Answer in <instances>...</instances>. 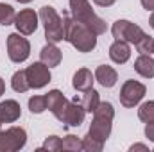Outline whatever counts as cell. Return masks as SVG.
Listing matches in <instances>:
<instances>
[{"mask_svg": "<svg viewBox=\"0 0 154 152\" xmlns=\"http://www.w3.org/2000/svg\"><path fill=\"white\" fill-rule=\"evenodd\" d=\"M138 118L143 123H154V100H147L138 108Z\"/></svg>", "mask_w": 154, "mask_h": 152, "instance_id": "obj_21", "label": "cell"}, {"mask_svg": "<svg viewBox=\"0 0 154 152\" xmlns=\"http://www.w3.org/2000/svg\"><path fill=\"white\" fill-rule=\"evenodd\" d=\"M25 72H27V79H29L31 88H34V90H39L50 82V68L47 65H43L41 61L27 66Z\"/></svg>", "mask_w": 154, "mask_h": 152, "instance_id": "obj_10", "label": "cell"}, {"mask_svg": "<svg viewBox=\"0 0 154 152\" xmlns=\"http://www.w3.org/2000/svg\"><path fill=\"white\" fill-rule=\"evenodd\" d=\"M29 109L31 113L39 114L43 111H47V97L45 95H34L29 99Z\"/></svg>", "mask_w": 154, "mask_h": 152, "instance_id": "obj_23", "label": "cell"}, {"mask_svg": "<svg viewBox=\"0 0 154 152\" xmlns=\"http://www.w3.org/2000/svg\"><path fill=\"white\" fill-rule=\"evenodd\" d=\"M140 2H142L143 9H147V11H154V0H140Z\"/></svg>", "mask_w": 154, "mask_h": 152, "instance_id": "obj_31", "label": "cell"}, {"mask_svg": "<svg viewBox=\"0 0 154 152\" xmlns=\"http://www.w3.org/2000/svg\"><path fill=\"white\" fill-rule=\"evenodd\" d=\"M63 150H68V152H79L82 150V141L74 136V134H68V136H65L63 140Z\"/></svg>", "mask_w": 154, "mask_h": 152, "instance_id": "obj_25", "label": "cell"}, {"mask_svg": "<svg viewBox=\"0 0 154 152\" xmlns=\"http://www.w3.org/2000/svg\"><path fill=\"white\" fill-rule=\"evenodd\" d=\"M145 136L154 141V123H145Z\"/></svg>", "mask_w": 154, "mask_h": 152, "instance_id": "obj_28", "label": "cell"}, {"mask_svg": "<svg viewBox=\"0 0 154 152\" xmlns=\"http://www.w3.org/2000/svg\"><path fill=\"white\" fill-rule=\"evenodd\" d=\"M16 18V13L13 9V5L9 4H0V25H13Z\"/></svg>", "mask_w": 154, "mask_h": 152, "instance_id": "obj_22", "label": "cell"}, {"mask_svg": "<svg viewBox=\"0 0 154 152\" xmlns=\"http://www.w3.org/2000/svg\"><path fill=\"white\" fill-rule=\"evenodd\" d=\"M39 22L43 23L47 43H59L65 39V22L52 5H43L39 9Z\"/></svg>", "mask_w": 154, "mask_h": 152, "instance_id": "obj_4", "label": "cell"}, {"mask_svg": "<svg viewBox=\"0 0 154 152\" xmlns=\"http://www.w3.org/2000/svg\"><path fill=\"white\" fill-rule=\"evenodd\" d=\"M4 91H5V82H4V79L0 77V97L4 95Z\"/></svg>", "mask_w": 154, "mask_h": 152, "instance_id": "obj_32", "label": "cell"}, {"mask_svg": "<svg viewBox=\"0 0 154 152\" xmlns=\"http://www.w3.org/2000/svg\"><path fill=\"white\" fill-rule=\"evenodd\" d=\"M95 81H99L104 88H113L118 81V74L113 66H108V65H100L97 70H95Z\"/></svg>", "mask_w": 154, "mask_h": 152, "instance_id": "obj_17", "label": "cell"}, {"mask_svg": "<svg viewBox=\"0 0 154 152\" xmlns=\"http://www.w3.org/2000/svg\"><path fill=\"white\" fill-rule=\"evenodd\" d=\"M74 100H79V102H81V106L84 108V111H86V113H93V111L97 109L99 102H100V99H99V91H97V90H93V88H90V90L82 91V97H81V99H77V97H75Z\"/></svg>", "mask_w": 154, "mask_h": 152, "instance_id": "obj_19", "label": "cell"}, {"mask_svg": "<svg viewBox=\"0 0 154 152\" xmlns=\"http://www.w3.org/2000/svg\"><path fill=\"white\" fill-rule=\"evenodd\" d=\"M45 97H47V109L61 122L70 100H66V97H65L59 90H50Z\"/></svg>", "mask_w": 154, "mask_h": 152, "instance_id": "obj_11", "label": "cell"}, {"mask_svg": "<svg viewBox=\"0 0 154 152\" xmlns=\"http://www.w3.org/2000/svg\"><path fill=\"white\" fill-rule=\"evenodd\" d=\"M113 118H115V109L111 102H99L97 109L93 111V122L90 125L88 134L97 138L99 141H104L109 138L111 134V127H113Z\"/></svg>", "mask_w": 154, "mask_h": 152, "instance_id": "obj_2", "label": "cell"}, {"mask_svg": "<svg viewBox=\"0 0 154 152\" xmlns=\"http://www.w3.org/2000/svg\"><path fill=\"white\" fill-rule=\"evenodd\" d=\"M134 47H136V50H138L140 54H152L154 52V38L149 36V34H145Z\"/></svg>", "mask_w": 154, "mask_h": 152, "instance_id": "obj_27", "label": "cell"}, {"mask_svg": "<svg viewBox=\"0 0 154 152\" xmlns=\"http://www.w3.org/2000/svg\"><path fill=\"white\" fill-rule=\"evenodd\" d=\"M145 93H147L145 84H142V82H138L134 79H129L120 88V95H118L120 97V104L124 108L131 109V108H134V106H138L142 102V99L145 97Z\"/></svg>", "mask_w": 154, "mask_h": 152, "instance_id": "obj_5", "label": "cell"}, {"mask_svg": "<svg viewBox=\"0 0 154 152\" xmlns=\"http://www.w3.org/2000/svg\"><path fill=\"white\" fill-rule=\"evenodd\" d=\"M129 150L131 152H134V150H149V147H147V145H143V143H134V145H131V147H129Z\"/></svg>", "mask_w": 154, "mask_h": 152, "instance_id": "obj_30", "label": "cell"}, {"mask_svg": "<svg viewBox=\"0 0 154 152\" xmlns=\"http://www.w3.org/2000/svg\"><path fill=\"white\" fill-rule=\"evenodd\" d=\"M7 56L16 65L27 61V57L31 56V43H29V39L23 38V34H20V32L9 34L7 36Z\"/></svg>", "mask_w": 154, "mask_h": 152, "instance_id": "obj_7", "label": "cell"}, {"mask_svg": "<svg viewBox=\"0 0 154 152\" xmlns=\"http://www.w3.org/2000/svg\"><path fill=\"white\" fill-rule=\"evenodd\" d=\"M63 59V52L56 47V43H47L41 52H39V61L43 65H47L48 68H54V66H59Z\"/></svg>", "mask_w": 154, "mask_h": 152, "instance_id": "obj_14", "label": "cell"}, {"mask_svg": "<svg viewBox=\"0 0 154 152\" xmlns=\"http://www.w3.org/2000/svg\"><path fill=\"white\" fill-rule=\"evenodd\" d=\"M70 13H72L74 20L84 23L86 27H90L97 36H100V34H104L108 31L106 22L93 13L88 0H70Z\"/></svg>", "mask_w": 154, "mask_h": 152, "instance_id": "obj_3", "label": "cell"}, {"mask_svg": "<svg viewBox=\"0 0 154 152\" xmlns=\"http://www.w3.org/2000/svg\"><path fill=\"white\" fill-rule=\"evenodd\" d=\"M149 25L154 29V11H152V14H151V18H149Z\"/></svg>", "mask_w": 154, "mask_h": 152, "instance_id": "obj_33", "label": "cell"}, {"mask_svg": "<svg viewBox=\"0 0 154 152\" xmlns=\"http://www.w3.org/2000/svg\"><path fill=\"white\" fill-rule=\"evenodd\" d=\"M81 141H82V150L86 152H100L104 149V141H99L97 138H93L90 134H86Z\"/></svg>", "mask_w": 154, "mask_h": 152, "instance_id": "obj_24", "label": "cell"}, {"mask_svg": "<svg viewBox=\"0 0 154 152\" xmlns=\"http://www.w3.org/2000/svg\"><path fill=\"white\" fill-rule=\"evenodd\" d=\"M22 116V108L16 100H4L0 102V118L4 123H13Z\"/></svg>", "mask_w": 154, "mask_h": 152, "instance_id": "obj_15", "label": "cell"}, {"mask_svg": "<svg viewBox=\"0 0 154 152\" xmlns=\"http://www.w3.org/2000/svg\"><path fill=\"white\" fill-rule=\"evenodd\" d=\"M27 143V132L23 127H9L0 131V150L2 152H16L22 150Z\"/></svg>", "mask_w": 154, "mask_h": 152, "instance_id": "obj_6", "label": "cell"}, {"mask_svg": "<svg viewBox=\"0 0 154 152\" xmlns=\"http://www.w3.org/2000/svg\"><path fill=\"white\" fill-rule=\"evenodd\" d=\"M152 54H154V52H152Z\"/></svg>", "mask_w": 154, "mask_h": 152, "instance_id": "obj_36", "label": "cell"}, {"mask_svg": "<svg viewBox=\"0 0 154 152\" xmlns=\"http://www.w3.org/2000/svg\"><path fill=\"white\" fill-rule=\"evenodd\" d=\"M93 82H95V75L88 68H79L72 79V86L77 91H86V90L93 88Z\"/></svg>", "mask_w": 154, "mask_h": 152, "instance_id": "obj_16", "label": "cell"}, {"mask_svg": "<svg viewBox=\"0 0 154 152\" xmlns=\"http://www.w3.org/2000/svg\"><path fill=\"white\" fill-rule=\"evenodd\" d=\"M84 116H86V111L81 106V102L79 100H72V102H68L66 111L63 114V120L61 122L65 125H68V127H79L84 122Z\"/></svg>", "mask_w": 154, "mask_h": 152, "instance_id": "obj_12", "label": "cell"}, {"mask_svg": "<svg viewBox=\"0 0 154 152\" xmlns=\"http://www.w3.org/2000/svg\"><path fill=\"white\" fill-rule=\"evenodd\" d=\"M38 23H39V14L34 13V9H22L14 18V25H16L18 32L23 34V36L34 34L36 29H38Z\"/></svg>", "mask_w": 154, "mask_h": 152, "instance_id": "obj_9", "label": "cell"}, {"mask_svg": "<svg viewBox=\"0 0 154 152\" xmlns=\"http://www.w3.org/2000/svg\"><path fill=\"white\" fill-rule=\"evenodd\" d=\"M11 88L16 93H25L27 90H31V84H29V79H27V72L25 70L14 72V75L11 79Z\"/></svg>", "mask_w": 154, "mask_h": 152, "instance_id": "obj_20", "label": "cell"}, {"mask_svg": "<svg viewBox=\"0 0 154 152\" xmlns=\"http://www.w3.org/2000/svg\"><path fill=\"white\" fill-rule=\"evenodd\" d=\"M16 2H20V4H29V2H32V0H16Z\"/></svg>", "mask_w": 154, "mask_h": 152, "instance_id": "obj_34", "label": "cell"}, {"mask_svg": "<svg viewBox=\"0 0 154 152\" xmlns=\"http://www.w3.org/2000/svg\"><path fill=\"white\" fill-rule=\"evenodd\" d=\"M93 2H95L99 7H111L116 0H93Z\"/></svg>", "mask_w": 154, "mask_h": 152, "instance_id": "obj_29", "label": "cell"}, {"mask_svg": "<svg viewBox=\"0 0 154 152\" xmlns=\"http://www.w3.org/2000/svg\"><path fill=\"white\" fill-rule=\"evenodd\" d=\"M134 72L138 75L145 77V79H152L154 77V59L151 54H140L134 61Z\"/></svg>", "mask_w": 154, "mask_h": 152, "instance_id": "obj_18", "label": "cell"}, {"mask_svg": "<svg viewBox=\"0 0 154 152\" xmlns=\"http://www.w3.org/2000/svg\"><path fill=\"white\" fill-rule=\"evenodd\" d=\"M111 34H113L115 39H124L127 43L136 45L145 36V31L140 25H136V23H133L129 20H116L113 23V27H111Z\"/></svg>", "mask_w": 154, "mask_h": 152, "instance_id": "obj_8", "label": "cell"}, {"mask_svg": "<svg viewBox=\"0 0 154 152\" xmlns=\"http://www.w3.org/2000/svg\"><path fill=\"white\" fill-rule=\"evenodd\" d=\"M109 57L116 65H125L131 57V47L124 39H115L113 45L109 47Z\"/></svg>", "mask_w": 154, "mask_h": 152, "instance_id": "obj_13", "label": "cell"}, {"mask_svg": "<svg viewBox=\"0 0 154 152\" xmlns=\"http://www.w3.org/2000/svg\"><path fill=\"white\" fill-rule=\"evenodd\" d=\"M65 22V41H68L77 52H91L97 47V34L84 23L74 20L72 16H63Z\"/></svg>", "mask_w": 154, "mask_h": 152, "instance_id": "obj_1", "label": "cell"}, {"mask_svg": "<svg viewBox=\"0 0 154 152\" xmlns=\"http://www.w3.org/2000/svg\"><path fill=\"white\" fill-rule=\"evenodd\" d=\"M39 150L59 152V150H63V141H61L59 136H48V138L43 141V145L39 147Z\"/></svg>", "mask_w": 154, "mask_h": 152, "instance_id": "obj_26", "label": "cell"}, {"mask_svg": "<svg viewBox=\"0 0 154 152\" xmlns=\"http://www.w3.org/2000/svg\"><path fill=\"white\" fill-rule=\"evenodd\" d=\"M2 123H4V122H2V118H0V127H2Z\"/></svg>", "mask_w": 154, "mask_h": 152, "instance_id": "obj_35", "label": "cell"}]
</instances>
